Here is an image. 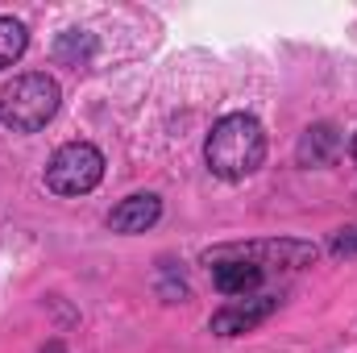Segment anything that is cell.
Segmentation results:
<instances>
[{
    "label": "cell",
    "instance_id": "6da1fadb",
    "mask_svg": "<svg viewBox=\"0 0 357 353\" xmlns=\"http://www.w3.org/2000/svg\"><path fill=\"white\" fill-rule=\"evenodd\" d=\"M204 163L216 179H250L266 163V129L258 117L250 112H229L212 125L208 142H204Z\"/></svg>",
    "mask_w": 357,
    "mask_h": 353
},
{
    "label": "cell",
    "instance_id": "7a4b0ae2",
    "mask_svg": "<svg viewBox=\"0 0 357 353\" xmlns=\"http://www.w3.org/2000/svg\"><path fill=\"white\" fill-rule=\"evenodd\" d=\"M59 104H63V91H59L54 75H46V71L17 75L0 91V125L13 133H38L54 121Z\"/></svg>",
    "mask_w": 357,
    "mask_h": 353
},
{
    "label": "cell",
    "instance_id": "3957f363",
    "mask_svg": "<svg viewBox=\"0 0 357 353\" xmlns=\"http://www.w3.org/2000/svg\"><path fill=\"white\" fill-rule=\"evenodd\" d=\"M104 179V154L91 142H67L46 163V187L54 195H88Z\"/></svg>",
    "mask_w": 357,
    "mask_h": 353
},
{
    "label": "cell",
    "instance_id": "277c9868",
    "mask_svg": "<svg viewBox=\"0 0 357 353\" xmlns=\"http://www.w3.org/2000/svg\"><path fill=\"white\" fill-rule=\"evenodd\" d=\"M208 254L220 258H245V262L262 266V270H303L316 262V246L312 241H295V237H274V241H233V246H216Z\"/></svg>",
    "mask_w": 357,
    "mask_h": 353
},
{
    "label": "cell",
    "instance_id": "5b68a950",
    "mask_svg": "<svg viewBox=\"0 0 357 353\" xmlns=\"http://www.w3.org/2000/svg\"><path fill=\"white\" fill-rule=\"evenodd\" d=\"M278 295H266V291H258V295H241V299H229L220 312H212V320H208V329L216 333V337H241V333H254L258 324H266L270 316L278 312Z\"/></svg>",
    "mask_w": 357,
    "mask_h": 353
},
{
    "label": "cell",
    "instance_id": "8992f818",
    "mask_svg": "<svg viewBox=\"0 0 357 353\" xmlns=\"http://www.w3.org/2000/svg\"><path fill=\"white\" fill-rule=\"evenodd\" d=\"M204 266L212 270V287H216L220 295H233V299H241V295H258V287H262V278H266L262 266L245 262V258L204 254Z\"/></svg>",
    "mask_w": 357,
    "mask_h": 353
},
{
    "label": "cell",
    "instance_id": "52a82bcc",
    "mask_svg": "<svg viewBox=\"0 0 357 353\" xmlns=\"http://www.w3.org/2000/svg\"><path fill=\"white\" fill-rule=\"evenodd\" d=\"M158 216H162V200H158L154 191H137V195H125V200L108 212V229H112V233L133 237V233L154 229V225H158Z\"/></svg>",
    "mask_w": 357,
    "mask_h": 353
},
{
    "label": "cell",
    "instance_id": "ba28073f",
    "mask_svg": "<svg viewBox=\"0 0 357 353\" xmlns=\"http://www.w3.org/2000/svg\"><path fill=\"white\" fill-rule=\"evenodd\" d=\"M337 150H341V133L328 121H320V125L303 129V137L295 146V158H299V167H328L337 158Z\"/></svg>",
    "mask_w": 357,
    "mask_h": 353
},
{
    "label": "cell",
    "instance_id": "9c48e42d",
    "mask_svg": "<svg viewBox=\"0 0 357 353\" xmlns=\"http://www.w3.org/2000/svg\"><path fill=\"white\" fill-rule=\"evenodd\" d=\"M91 59H96V38H91L88 29H67V33H59V42H54V63L79 71V67H88Z\"/></svg>",
    "mask_w": 357,
    "mask_h": 353
},
{
    "label": "cell",
    "instance_id": "30bf717a",
    "mask_svg": "<svg viewBox=\"0 0 357 353\" xmlns=\"http://www.w3.org/2000/svg\"><path fill=\"white\" fill-rule=\"evenodd\" d=\"M25 46H29L25 25H21V21H13V17H0V71H4V67H13V63L25 54Z\"/></svg>",
    "mask_w": 357,
    "mask_h": 353
},
{
    "label": "cell",
    "instance_id": "8fae6325",
    "mask_svg": "<svg viewBox=\"0 0 357 353\" xmlns=\"http://www.w3.org/2000/svg\"><path fill=\"white\" fill-rule=\"evenodd\" d=\"M333 250H337V254H357V229H349L345 237H337Z\"/></svg>",
    "mask_w": 357,
    "mask_h": 353
},
{
    "label": "cell",
    "instance_id": "7c38bea8",
    "mask_svg": "<svg viewBox=\"0 0 357 353\" xmlns=\"http://www.w3.org/2000/svg\"><path fill=\"white\" fill-rule=\"evenodd\" d=\"M38 353H67V345H63V341H46Z\"/></svg>",
    "mask_w": 357,
    "mask_h": 353
},
{
    "label": "cell",
    "instance_id": "4fadbf2b",
    "mask_svg": "<svg viewBox=\"0 0 357 353\" xmlns=\"http://www.w3.org/2000/svg\"><path fill=\"white\" fill-rule=\"evenodd\" d=\"M349 154H354V163H357V133H354V142H349Z\"/></svg>",
    "mask_w": 357,
    "mask_h": 353
}]
</instances>
